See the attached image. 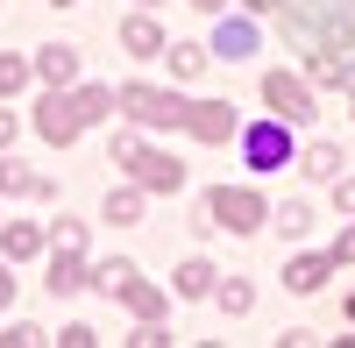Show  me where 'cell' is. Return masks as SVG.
Listing matches in <instances>:
<instances>
[{
    "label": "cell",
    "mask_w": 355,
    "mask_h": 348,
    "mask_svg": "<svg viewBox=\"0 0 355 348\" xmlns=\"http://www.w3.org/2000/svg\"><path fill=\"white\" fill-rule=\"evenodd\" d=\"M206 214H214L227 235H256V227L270 220V207H263L249 185H214V192H206Z\"/></svg>",
    "instance_id": "obj_1"
},
{
    "label": "cell",
    "mask_w": 355,
    "mask_h": 348,
    "mask_svg": "<svg viewBox=\"0 0 355 348\" xmlns=\"http://www.w3.org/2000/svg\"><path fill=\"white\" fill-rule=\"evenodd\" d=\"M121 114L142 121V128H185L192 121V107L178 93H150V85H121Z\"/></svg>",
    "instance_id": "obj_2"
},
{
    "label": "cell",
    "mask_w": 355,
    "mask_h": 348,
    "mask_svg": "<svg viewBox=\"0 0 355 348\" xmlns=\"http://www.w3.org/2000/svg\"><path fill=\"white\" fill-rule=\"evenodd\" d=\"M78 128H85L78 93H43V100H36V135H43V142H71Z\"/></svg>",
    "instance_id": "obj_3"
},
{
    "label": "cell",
    "mask_w": 355,
    "mask_h": 348,
    "mask_svg": "<svg viewBox=\"0 0 355 348\" xmlns=\"http://www.w3.org/2000/svg\"><path fill=\"white\" fill-rule=\"evenodd\" d=\"M242 150H249L256 171H284V164H291V135H284V121H256V128L242 135Z\"/></svg>",
    "instance_id": "obj_4"
},
{
    "label": "cell",
    "mask_w": 355,
    "mask_h": 348,
    "mask_svg": "<svg viewBox=\"0 0 355 348\" xmlns=\"http://www.w3.org/2000/svg\"><path fill=\"white\" fill-rule=\"evenodd\" d=\"M263 100L277 107V121H306V114H313V93H306L291 71H270V78H263Z\"/></svg>",
    "instance_id": "obj_5"
},
{
    "label": "cell",
    "mask_w": 355,
    "mask_h": 348,
    "mask_svg": "<svg viewBox=\"0 0 355 348\" xmlns=\"http://www.w3.org/2000/svg\"><path fill=\"white\" fill-rule=\"evenodd\" d=\"M128 178H135V185H150V192H178V185H185V164L164 157V150H142V157L128 164Z\"/></svg>",
    "instance_id": "obj_6"
},
{
    "label": "cell",
    "mask_w": 355,
    "mask_h": 348,
    "mask_svg": "<svg viewBox=\"0 0 355 348\" xmlns=\"http://www.w3.org/2000/svg\"><path fill=\"white\" fill-rule=\"evenodd\" d=\"M199 142H227L234 135V107L227 100H206V107H192V121H185Z\"/></svg>",
    "instance_id": "obj_7"
},
{
    "label": "cell",
    "mask_w": 355,
    "mask_h": 348,
    "mask_svg": "<svg viewBox=\"0 0 355 348\" xmlns=\"http://www.w3.org/2000/svg\"><path fill=\"white\" fill-rule=\"evenodd\" d=\"M121 50H135V57H157V50H171V43H164V28L150 21V8L121 21Z\"/></svg>",
    "instance_id": "obj_8"
},
{
    "label": "cell",
    "mask_w": 355,
    "mask_h": 348,
    "mask_svg": "<svg viewBox=\"0 0 355 348\" xmlns=\"http://www.w3.org/2000/svg\"><path fill=\"white\" fill-rule=\"evenodd\" d=\"M36 71H43V85H71L78 78V50L71 43H43L36 50Z\"/></svg>",
    "instance_id": "obj_9"
},
{
    "label": "cell",
    "mask_w": 355,
    "mask_h": 348,
    "mask_svg": "<svg viewBox=\"0 0 355 348\" xmlns=\"http://www.w3.org/2000/svg\"><path fill=\"white\" fill-rule=\"evenodd\" d=\"M327 270H334V256H291V270H284V284L291 292H320V284H327Z\"/></svg>",
    "instance_id": "obj_10"
},
{
    "label": "cell",
    "mask_w": 355,
    "mask_h": 348,
    "mask_svg": "<svg viewBox=\"0 0 355 348\" xmlns=\"http://www.w3.org/2000/svg\"><path fill=\"white\" fill-rule=\"evenodd\" d=\"M0 249H8L15 263H28V256L43 249V227H36V220H8V227H0Z\"/></svg>",
    "instance_id": "obj_11"
},
{
    "label": "cell",
    "mask_w": 355,
    "mask_h": 348,
    "mask_svg": "<svg viewBox=\"0 0 355 348\" xmlns=\"http://www.w3.org/2000/svg\"><path fill=\"white\" fill-rule=\"evenodd\" d=\"M121 306L135 313V320H164V292H150L142 277H128V292H121Z\"/></svg>",
    "instance_id": "obj_12"
},
{
    "label": "cell",
    "mask_w": 355,
    "mask_h": 348,
    "mask_svg": "<svg viewBox=\"0 0 355 348\" xmlns=\"http://www.w3.org/2000/svg\"><path fill=\"white\" fill-rule=\"evenodd\" d=\"M78 284H85L78 249H57V263H50V292H78Z\"/></svg>",
    "instance_id": "obj_13"
},
{
    "label": "cell",
    "mask_w": 355,
    "mask_h": 348,
    "mask_svg": "<svg viewBox=\"0 0 355 348\" xmlns=\"http://www.w3.org/2000/svg\"><path fill=\"white\" fill-rule=\"evenodd\" d=\"M178 292H185V299L214 292V263H206V256H192V263H178Z\"/></svg>",
    "instance_id": "obj_14"
},
{
    "label": "cell",
    "mask_w": 355,
    "mask_h": 348,
    "mask_svg": "<svg viewBox=\"0 0 355 348\" xmlns=\"http://www.w3.org/2000/svg\"><path fill=\"white\" fill-rule=\"evenodd\" d=\"M0 192H28V199H50L43 178H28V164H0Z\"/></svg>",
    "instance_id": "obj_15"
},
{
    "label": "cell",
    "mask_w": 355,
    "mask_h": 348,
    "mask_svg": "<svg viewBox=\"0 0 355 348\" xmlns=\"http://www.w3.org/2000/svg\"><path fill=\"white\" fill-rule=\"evenodd\" d=\"M214 50H220V57H249V50H256V28H249V21H227L220 36H214Z\"/></svg>",
    "instance_id": "obj_16"
},
{
    "label": "cell",
    "mask_w": 355,
    "mask_h": 348,
    "mask_svg": "<svg viewBox=\"0 0 355 348\" xmlns=\"http://www.w3.org/2000/svg\"><path fill=\"white\" fill-rule=\"evenodd\" d=\"M100 214H107L114 227H135V220H142V192H135V185H128V192H114V199H107Z\"/></svg>",
    "instance_id": "obj_17"
},
{
    "label": "cell",
    "mask_w": 355,
    "mask_h": 348,
    "mask_svg": "<svg viewBox=\"0 0 355 348\" xmlns=\"http://www.w3.org/2000/svg\"><path fill=\"white\" fill-rule=\"evenodd\" d=\"M128 277H135V263H121V256H114V263H100V270H93V284H100V292H114V299L128 292Z\"/></svg>",
    "instance_id": "obj_18"
},
{
    "label": "cell",
    "mask_w": 355,
    "mask_h": 348,
    "mask_svg": "<svg viewBox=\"0 0 355 348\" xmlns=\"http://www.w3.org/2000/svg\"><path fill=\"white\" fill-rule=\"evenodd\" d=\"M21 85H28V57L0 50V93H21Z\"/></svg>",
    "instance_id": "obj_19"
},
{
    "label": "cell",
    "mask_w": 355,
    "mask_h": 348,
    "mask_svg": "<svg viewBox=\"0 0 355 348\" xmlns=\"http://www.w3.org/2000/svg\"><path fill=\"white\" fill-rule=\"evenodd\" d=\"M334 164H341L334 142H313V150H306V171H313V178H334Z\"/></svg>",
    "instance_id": "obj_20"
},
{
    "label": "cell",
    "mask_w": 355,
    "mask_h": 348,
    "mask_svg": "<svg viewBox=\"0 0 355 348\" xmlns=\"http://www.w3.org/2000/svg\"><path fill=\"white\" fill-rule=\"evenodd\" d=\"M277 227H284V235H306V227H313V207H306V199H291V207H277Z\"/></svg>",
    "instance_id": "obj_21"
},
{
    "label": "cell",
    "mask_w": 355,
    "mask_h": 348,
    "mask_svg": "<svg viewBox=\"0 0 355 348\" xmlns=\"http://www.w3.org/2000/svg\"><path fill=\"white\" fill-rule=\"evenodd\" d=\"M220 306H227V313H249V306H256V292L234 277V284H220Z\"/></svg>",
    "instance_id": "obj_22"
},
{
    "label": "cell",
    "mask_w": 355,
    "mask_h": 348,
    "mask_svg": "<svg viewBox=\"0 0 355 348\" xmlns=\"http://www.w3.org/2000/svg\"><path fill=\"white\" fill-rule=\"evenodd\" d=\"M199 64H206V50H171V71L178 78H199Z\"/></svg>",
    "instance_id": "obj_23"
},
{
    "label": "cell",
    "mask_w": 355,
    "mask_h": 348,
    "mask_svg": "<svg viewBox=\"0 0 355 348\" xmlns=\"http://www.w3.org/2000/svg\"><path fill=\"white\" fill-rule=\"evenodd\" d=\"M313 85H341V57H313Z\"/></svg>",
    "instance_id": "obj_24"
},
{
    "label": "cell",
    "mask_w": 355,
    "mask_h": 348,
    "mask_svg": "<svg viewBox=\"0 0 355 348\" xmlns=\"http://www.w3.org/2000/svg\"><path fill=\"white\" fill-rule=\"evenodd\" d=\"M135 157H142V135H114V164H121V171H128Z\"/></svg>",
    "instance_id": "obj_25"
},
{
    "label": "cell",
    "mask_w": 355,
    "mask_h": 348,
    "mask_svg": "<svg viewBox=\"0 0 355 348\" xmlns=\"http://www.w3.org/2000/svg\"><path fill=\"white\" fill-rule=\"evenodd\" d=\"M57 249H85V220H57Z\"/></svg>",
    "instance_id": "obj_26"
},
{
    "label": "cell",
    "mask_w": 355,
    "mask_h": 348,
    "mask_svg": "<svg viewBox=\"0 0 355 348\" xmlns=\"http://www.w3.org/2000/svg\"><path fill=\"white\" fill-rule=\"evenodd\" d=\"M334 263H355V227H341V242H334Z\"/></svg>",
    "instance_id": "obj_27"
},
{
    "label": "cell",
    "mask_w": 355,
    "mask_h": 348,
    "mask_svg": "<svg viewBox=\"0 0 355 348\" xmlns=\"http://www.w3.org/2000/svg\"><path fill=\"white\" fill-rule=\"evenodd\" d=\"M334 207H341V214H355V178H348V185L334 192Z\"/></svg>",
    "instance_id": "obj_28"
},
{
    "label": "cell",
    "mask_w": 355,
    "mask_h": 348,
    "mask_svg": "<svg viewBox=\"0 0 355 348\" xmlns=\"http://www.w3.org/2000/svg\"><path fill=\"white\" fill-rule=\"evenodd\" d=\"M8 142H15V114L0 107V150H8Z\"/></svg>",
    "instance_id": "obj_29"
},
{
    "label": "cell",
    "mask_w": 355,
    "mask_h": 348,
    "mask_svg": "<svg viewBox=\"0 0 355 348\" xmlns=\"http://www.w3.org/2000/svg\"><path fill=\"white\" fill-rule=\"evenodd\" d=\"M15 299V277H8V263H0V306H8Z\"/></svg>",
    "instance_id": "obj_30"
},
{
    "label": "cell",
    "mask_w": 355,
    "mask_h": 348,
    "mask_svg": "<svg viewBox=\"0 0 355 348\" xmlns=\"http://www.w3.org/2000/svg\"><path fill=\"white\" fill-rule=\"evenodd\" d=\"M192 8H199V15H220V0H192Z\"/></svg>",
    "instance_id": "obj_31"
},
{
    "label": "cell",
    "mask_w": 355,
    "mask_h": 348,
    "mask_svg": "<svg viewBox=\"0 0 355 348\" xmlns=\"http://www.w3.org/2000/svg\"><path fill=\"white\" fill-rule=\"evenodd\" d=\"M249 8H256V15H263V8H277V0H249Z\"/></svg>",
    "instance_id": "obj_32"
},
{
    "label": "cell",
    "mask_w": 355,
    "mask_h": 348,
    "mask_svg": "<svg viewBox=\"0 0 355 348\" xmlns=\"http://www.w3.org/2000/svg\"><path fill=\"white\" fill-rule=\"evenodd\" d=\"M50 8H78V0H50Z\"/></svg>",
    "instance_id": "obj_33"
},
{
    "label": "cell",
    "mask_w": 355,
    "mask_h": 348,
    "mask_svg": "<svg viewBox=\"0 0 355 348\" xmlns=\"http://www.w3.org/2000/svg\"><path fill=\"white\" fill-rule=\"evenodd\" d=\"M135 8H157V0H135Z\"/></svg>",
    "instance_id": "obj_34"
},
{
    "label": "cell",
    "mask_w": 355,
    "mask_h": 348,
    "mask_svg": "<svg viewBox=\"0 0 355 348\" xmlns=\"http://www.w3.org/2000/svg\"><path fill=\"white\" fill-rule=\"evenodd\" d=\"M348 320H355V299H348Z\"/></svg>",
    "instance_id": "obj_35"
}]
</instances>
